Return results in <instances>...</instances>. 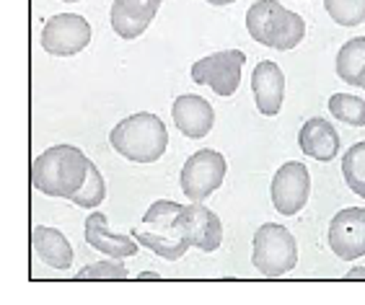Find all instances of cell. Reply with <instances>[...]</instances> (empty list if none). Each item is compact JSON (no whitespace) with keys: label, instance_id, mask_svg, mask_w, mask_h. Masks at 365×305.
<instances>
[{"label":"cell","instance_id":"cell-11","mask_svg":"<svg viewBox=\"0 0 365 305\" xmlns=\"http://www.w3.org/2000/svg\"><path fill=\"white\" fill-rule=\"evenodd\" d=\"M83 236L91 249L101 251L112 259H130L140 251V243L133 233H112L109 230V220L104 212H91L86 217Z\"/></svg>","mask_w":365,"mask_h":305},{"label":"cell","instance_id":"cell-1","mask_svg":"<svg viewBox=\"0 0 365 305\" xmlns=\"http://www.w3.org/2000/svg\"><path fill=\"white\" fill-rule=\"evenodd\" d=\"M88 168H91V160L81 148L52 145L42 155H36L31 166V184L47 197L73 200L83 189Z\"/></svg>","mask_w":365,"mask_h":305},{"label":"cell","instance_id":"cell-14","mask_svg":"<svg viewBox=\"0 0 365 305\" xmlns=\"http://www.w3.org/2000/svg\"><path fill=\"white\" fill-rule=\"evenodd\" d=\"M298 145H301V150L306 152L309 158L329 163V160L337 158V152H339V132H337V127L329 125L327 119L314 117L301 127V132H298Z\"/></svg>","mask_w":365,"mask_h":305},{"label":"cell","instance_id":"cell-12","mask_svg":"<svg viewBox=\"0 0 365 305\" xmlns=\"http://www.w3.org/2000/svg\"><path fill=\"white\" fill-rule=\"evenodd\" d=\"M252 93L264 117H277L285 101V73L272 60H262L252 73Z\"/></svg>","mask_w":365,"mask_h":305},{"label":"cell","instance_id":"cell-4","mask_svg":"<svg viewBox=\"0 0 365 305\" xmlns=\"http://www.w3.org/2000/svg\"><path fill=\"white\" fill-rule=\"evenodd\" d=\"M252 264L264 277H282L290 269H295V264H298V241L280 222H264L254 233Z\"/></svg>","mask_w":365,"mask_h":305},{"label":"cell","instance_id":"cell-20","mask_svg":"<svg viewBox=\"0 0 365 305\" xmlns=\"http://www.w3.org/2000/svg\"><path fill=\"white\" fill-rule=\"evenodd\" d=\"M182 207L184 205H179V202H174V200H158L145 210L143 222L158 228L161 233H166V236H171V230H174V220H176V215L182 212Z\"/></svg>","mask_w":365,"mask_h":305},{"label":"cell","instance_id":"cell-24","mask_svg":"<svg viewBox=\"0 0 365 305\" xmlns=\"http://www.w3.org/2000/svg\"><path fill=\"white\" fill-rule=\"evenodd\" d=\"M112 8L150 26V21H153L158 8H161V0H114Z\"/></svg>","mask_w":365,"mask_h":305},{"label":"cell","instance_id":"cell-6","mask_svg":"<svg viewBox=\"0 0 365 305\" xmlns=\"http://www.w3.org/2000/svg\"><path fill=\"white\" fill-rule=\"evenodd\" d=\"M171 238H184L192 249L210 254V251L220 249L223 222L210 207H205L202 202H192V205H184L182 212L176 215Z\"/></svg>","mask_w":365,"mask_h":305},{"label":"cell","instance_id":"cell-18","mask_svg":"<svg viewBox=\"0 0 365 305\" xmlns=\"http://www.w3.org/2000/svg\"><path fill=\"white\" fill-rule=\"evenodd\" d=\"M342 176L347 187L365 200V140L347 148V152L342 155Z\"/></svg>","mask_w":365,"mask_h":305},{"label":"cell","instance_id":"cell-7","mask_svg":"<svg viewBox=\"0 0 365 305\" xmlns=\"http://www.w3.org/2000/svg\"><path fill=\"white\" fill-rule=\"evenodd\" d=\"M244 63L246 55L241 49H223V52L207 55L200 63L192 65L190 76L195 83L210 86L218 96H233L239 91Z\"/></svg>","mask_w":365,"mask_h":305},{"label":"cell","instance_id":"cell-26","mask_svg":"<svg viewBox=\"0 0 365 305\" xmlns=\"http://www.w3.org/2000/svg\"><path fill=\"white\" fill-rule=\"evenodd\" d=\"M138 279H158V274L155 272H143V274H138Z\"/></svg>","mask_w":365,"mask_h":305},{"label":"cell","instance_id":"cell-23","mask_svg":"<svg viewBox=\"0 0 365 305\" xmlns=\"http://www.w3.org/2000/svg\"><path fill=\"white\" fill-rule=\"evenodd\" d=\"M130 277V272L127 267L122 264V259H106V262H93L88 267L78 272L76 279H127Z\"/></svg>","mask_w":365,"mask_h":305},{"label":"cell","instance_id":"cell-27","mask_svg":"<svg viewBox=\"0 0 365 305\" xmlns=\"http://www.w3.org/2000/svg\"><path fill=\"white\" fill-rule=\"evenodd\" d=\"M210 6H228V3H236V0H207Z\"/></svg>","mask_w":365,"mask_h":305},{"label":"cell","instance_id":"cell-22","mask_svg":"<svg viewBox=\"0 0 365 305\" xmlns=\"http://www.w3.org/2000/svg\"><path fill=\"white\" fill-rule=\"evenodd\" d=\"M104 200H106V181H104V176H101V171L91 163V168H88V179H86L83 189H81L71 202L76 205V207L91 210V207H98Z\"/></svg>","mask_w":365,"mask_h":305},{"label":"cell","instance_id":"cell-17","mask_svg":"<svg viewBox=\"0 0 365 305\" xmlns=\"http://www.w3.org/2000/svg\"><path fill=\"white\" fill-rule=\"evenodd\" d=\"M133 236L138 238V243H140L143 249H150L153 254L166 259V262H176V259H182L192 249L184 238L158 236V233H145V230H133Z\"/></svg>","mask_w":365,"mask_h":305},{"label":"cell","instance_id":"cell-16","mask_svg":"<svg viewBox=\"0 0 365 305\" xmlns=\"http://www.w3.org/2000/svg\"><path fill=\"white\" fill-rule=\"evenodd\" d=\"M337 76L342 83L365 88V36H355L339 47Z\"/></svg>","mask_w":365,"mask_h":305},{"label":"cell","instance_id":"cell-8","mask_svg":"<svg viewBox=\"0 0 365 305\" xmlns=\"http://www.w3.org/2000/svg\"><path fill=\"white\" fill-rule=\"evenodd\" d=\"M91 44V24L78 14H57L42 29V47L55 57H73Z\"/></svg>","mask_w":365,"mask_h":305},{"label":"cell","instance_id":"cell-5","mask_svg":"<svg viewBox=\"0 0 365 305\" xmlns=\"http://www.w3.org/2000/svg\"><path fill=\"white\" fill-rule=\"evenodd\" d=\"M225 179V158L218 150L202 148L187 158L179 176L182 192L190 202H205L212 192H218Z\"/></svg>","mask_w":365,"mask_h":305},{"label":"cell","instance_id":"cell-28","mask_svg":"<svg viewBox=\"0 0 365 305\" xmlns=\"http://www.w3.org/2000/svg\"><path fill=\"white\" fill-rule=\"evenodd\" d=\"M63 3H78V0H63Z\"/></svg>","mask_w":365,"mask_h":305},{"label":"cell","instance_id":"cell-9","mask_svg":"<svg viewBox=\"0 0 365 305\" xmlns=\"http://www.w3.org/2000/svg\"><path fill=\"white\" fill-rule=\"evenodd\" d=\"M272 205L280 215H298L311 195V176L309 168L303 166L301 160H288L285 166L277 168V174L272 176Z\"/></svg>","mask_w":365,"mask_h":305},{"label":"cell","instance_id":"cell-19","mask_svg":"<svg viewBox=\"0 0 365 305\" xmlns=\"http://www.w3.org/2000/svg\"><path fill=\"white\" fill-rule=\"evenodd\" d=\"M331 117L339 119L342 125L350 127H365V101L352 93H334L329 98Z\"/></svg>","mask_w":365,"mask_h":305},{"label":"cell","instance_id":"cell-15","mask_svg":"<svg viewBox=\"0 0 365 305\" xmlns=\"http://www.w3.org/2000/svg\"><path fill=\"white\" fill-rule=\"evenodd\" d=\"M31 246H34L36 257L42 259L47 267H52V269H71L73 246L57 228L36 225L31 230Z\"/></svg>","mask_w":365,"mask_h":305},{"label":"cell","instance_id":"cell-2","mask_svg":"<svg viewBox=\"0 0 365 305\" xmlns=\"http://www.w3.org/2000/svg\"><path fill=\"white\" fill-rule=\"evenodd\" d=\"M109 143L114 150L133 163H153L166 152L169 130L155 114L138 111V114L125 117L120 125L112 127Z\"/></svg>","mask_w":365,"mask_h":305},{"label":"cell","instance_id":"cell-3","mask_svg":"<svg viewBox=\"0 0 365 305\" xmlns=\"http://www.w3.org/2000/svg\"><path fill=\"white\" fill-rule=\"evenodd\" d=\"M246 31L254 42L288 52L303 42L306 21L277 0H257L246 11Z\"/></svg>","mask_w":365,"mask_h":305},{"label":"cell","instance_id":"cell-13","mask_svg":"<svg viewBox=\"0 0 365 305\" xmlns=\"http://www.w3.org/2000/svg\"><path fill=\"white\" fill-rule=\"evenodd\" d=\"M176 130L192 140H202L210 135L215 125V109L202 96H179L171 106Z\"/></svg>","mask_w":365,"mask_h":305},{"label":"cell","instance_id":"cell-25","mask_svg":"<svg viewBox=\"0 0 365 305\" xmlns=\"http://www.w3.org/2000/svg\"><path fill=\"white\" fill-rule=\"evenodd\" d=\"M344 279H365V267H355L344 274Z\"/></svg>","mask_w":365,"mask_h":305},{"label":"cell","instance_id":"cell-10","mask_svg":"<svg viewBox=\"0 0 365 305\" xmlns=\"http://www.w3.org/2000/svg\"><path fill=\"white\" fill-rule=\"evenodd\" d=\"M329 249L344 262L365 257V207H344L331 217Z\"/></svg>","mask_w":365,"mask_h":305},{"label":"cell","instance_id":"cell-21","mask_svg":"<svg viewBox=\"0 0 365 305\" xmlns=\"http://www.w3.org/2000/svg\"><path fill=\"white\" fill-rule=\"evenodd\" d=\"M324 8L339 26H358L365 21V0H324Z\"/></svg>","mask_w":365,"mask_h":305}]
</instances>
